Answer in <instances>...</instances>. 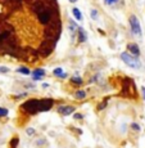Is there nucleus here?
I'll list each match as a JSON object with an SVG mask.
<instances>
[{
  "instance_id": "nucleus-8",
  "label": "nucleus",
  "mask_w": 145,
  "mask_h": 148,
  "mask_svg": "<svg viewBox=\"0 0 145 148\" xmlns=\"http://www.w3.org/2000/svg\"><path fill=\"white\" fill-rule=\"evenodd\" d=\"M127 50H129L130 54H132L135 57L140 56V48L138 47V44H129L127 45Z\"/></svg>"
},
{
  "instance_id": "nucleus-7",
  "label": "nucleus",
  "mask_w": 145,
  "mask_h": 148,
  "mask_svg": "<svg viewBox=\"0 0 145 148\" xmlns=\"http://www.w3.org/2000/svg\"><path fill=\"white\" fill-rule=\"evenodd\" d=\"M75 111H76V107H73V106H59L58 107V112L63 116L73 115Z\"/></svg>"
},
{
  "instance_id": "nucleus-22",
  "label": "nucleus",
  "mask_w": 145,
  "mask_h": 148,
  "mask_svg": "<svg viewBox=\"0 0 145 148\" xmlns=\"http://www.w3.org/2000/svg\"><path fill=\"white\" fill-rule=\"evenodd\" d=\"M117 1L118 0H104V3H106L107 5H114Z\"/></svg>"
},
{
  "instance_id": "nucleus-4",
  "label": "nucleus",
  "mask_w": 145,
  "mask_h": 148,
  "mask_svg": "<svg viewBox=\"0 0 145 148\" xmlns=\"http://www.w3.org/2000/svg\"><path fill=\"white\" fill-rule=\"evenodd\" d=\"M53 104H54V101H53V99H50V98L40 99L37 112H46V111H49L50 108L53 107Z\"/></svg>"
},
{
  "instance_id": "nucleus-6",
  "label": "nucleus",
  "mask_w": 145,
  "mask_h": 148,
  "mask_svg": "<svg viewBox=\"0 0 145 148\" xmlns=\"http://www.w3.org/2000/svg\"><path fill=\"white\" fill-rule=\"evenodd\" d=\"M31 75H32L33 81H42V79L46 75V71H45L44 68H36V70H33L32 72H31Z\"/></svg>"
},
{
  "instance_id": "nucleus-13",
  "label": "nucleus",
  "mask_w": 145,
  "mask_h": 148,
  "mask_svg": "<svg viewBox=\"0 0 145 148\" xmlns=\"http://www.w3.org/2000/svg\"><path fill=\"white\" fill-rule=\"evenodd\" d=\"M75 97H76V99L81 101V99L86 98V92H85V90H78V92L75 93Z\"/></svg>"
},
{
  "instance_id": "nucleus-25",
  "label": "nucleus",
  "mask_w": 145,
  "mask_h": 148,
  "mask_svg": "<svg viewBox=\"0 0 145 148\" xmlns=\"http://www.w3.org/2000/svg\"><path fill=\"white\" fill-rule=\"evenodd\" d=\"M141 92H143V97H144V99H145V86L141 88Z\"/></svg>"
},
{
  "instance_id": "nucleus-19",
  "label": "nucleus",
  "mask_w": 145,
  "mask_h": 148,
  "mask_svg": "<svg viewBox=\"0 0 145 148\" xmlns=\"http://www.w3.org/2000/svg\"><path fill=\"white\" fill-rule=\"evenodd\" d=\"M131 129H132V130H135V132H140L141 127H140V125H139V124L133 122V124H131Z\"/></svg>"
},
{
  "instance_id": "nucleus-15",
  "label": "nucleus",
  "mask_w": 145,
  "mask_h": 148,
  "mask_svg": "<svg viewBox=\"0 0 145 148\" xmlns=\"http://www.w3.org/2000/svg\"><path fill=\"white\" fill-rule=\"evenodd\" d=\"M71 81H72L73 84H78V85H81L82 82H84V80H82L80 76H73V77H71Z\"/></svg>"
},
{
  "instance_id": "nucleus-18",
  "label": "nucleus",
  "mask_w": 145,
  "mask_h": 148,
  "mask_svg": "<svg viewBox=\"0 0 145 148\" xmlns=\"http://www.w3.org/2000/svg\"><path fill=\"white\" fill-rule=\"evenodd\" d=\"M8 113H9V111L7 108L0 107V117H5V116H8Z\"/></svg>"
},
{
  "instance_id": "nucleus-9",
  "label": "nucleus",
  "mask_w": 145,
  "mask_h": 148,
  "mask_svg": "<svg viewBox=\"0 0 145 148\" xmlns=\"http://www.w3.org/2000/svg\"><path fill=\"white\" fill-rule=\"evenodd\" d=\"M77 32H78V41L80 42H85V41L87 40V34H86V31H85L82 27L78 26Z\"/></svg>"
},
{
  "instance_id": "nucleus-11",
  "label": "nucleus",
  "mask_w": 145,
  "mask_h": 148,
  "mask_svg": "<svg viewBox=\"0 0 145 148\" xmlns=\"http://www.w3.org/2000/svg\"><path fill=\"white\" fill-rule=\"evenodd\" d=\"M77 28H78V25L76 23L73 19H69V32H71V35H72V38L76 36V31H77Z\"/></svg>"
},
{
  "instance_id": "nucleus-27",
  "label": "nucleus",
  "mask_w": 145,
  "mask_h": 148,
  "mask_svg": "<svg viewBox=\"0 0 145 148\" xmlns=\"http://www.w3.org/2000/svg\"><path fill=\"white\" fill-rule=\"evenodd\" d=\"M68 1H69V3H72V4H73V3H76V1H77V0H68Z\"/></svg>"
},
{
  "instance_id": "nucleus-3",
  "label": "nucleus",
  "mask_w": 145,
  "mask_h": 148,
  "mask_svg": "<svg viewBox=\"0 0 145 148\" xmlns=\"http://www.w3.org/2000/svg\"><path fill=\"white\" fill-rule=\"evenodd\" d=\"M39 102H40V99H28L27 102H25V103L22 104L21 108L25 111V112L30 113V115H33V113L37 112Z\"/></svg>"
},
{
  "instance_id": "nucleus-26",
  "label": "nucleus",
  "mask_w": 145,
  "mask_h": 148,
  "mask_svg": "<svg viewBox=\"0 0 145 148\" xmlns=\"http://www.w3.org/2000/svg\"><path fill=\"white\" fill-rule=\"evenodd\" d=\"M42 88H44V89H46V88H49V84H46V82H45V84H42Z\"/></svg>"
},
{
  "instance_id": "nucleus-5",
  "label": "nucleus",
  "mask_w": 145,
  "mask_h": 148,
  "mask_svg": "<svg viewBox=\"0 0 145 148\" xmlns=\"http://www.w3.org/2000/svg\"><path fill=\"white\" fill-rule=\"evenodd\" d=\"M37 17L41 25H48L50 22V19H52V13L48 9H42L40 13H37Z\"/></svg>"
},
{
  "instance_id": "nucleus-10",
  "label": "nucleus",
  "mask_w": 145,
  "mask_h": 148,
  "mask_svg": "<svg viewBox=\"0 0 145 148\" xmlns=\"http://www.w3.org/2000/svg\"><path fill=\"white\" fill-rule=\"evenodd\" d=\"M53 75H55L57 77H59V79H66L67 77V73L63 72V68H62V67L54 68V70H53Z\"/></svg>"
},
{
  "instance_id": "nucleus-16",
  "label": "nucleus",
  "mask_w": 145,
  "mask_h": 148,
  "mask_svg": "<svg viewBox=\"0 0 145 148\" xmlns=\"http://www.w3.org/2000/svg\"><path fill=\"white\" fill-rule=\"evenodd\" d=\"M98 10L96 9H91L90 10V17H91V19H94V21H96V19L99 18V16H98Z\"/></svg>"
},
{
  "instance_id": "nucleus-21",
  "label": "nucleus",
  "mask_w": 145,
  "mask_h": 148,
  "mask_svg": "<svg viewBox=\"0 0 145 148\" xmlns=\"http://www.w3.org/2000/svg\"><path fill=\"white\" fill-rule=\"evenodd\" d=\"M7 72H9V68L5 66H0V73H7Z\"/></svg>"
},
{
  "instance_id": "nucleus-2",
  "label": "nucleus",
  "mask_w": 145,
  "mask_h": 148,
  "mask_svg": "<svg viewBox=\"0 0 145 148\" xmlns=\"http://www.w3.org/2000/svg\"><path fill=\"white\" fill-rule=\"evenodd\" d=\"M129 22H130V28H131V32L133 36L136 38H141L143 36V31H141V26H140V21L136 16H130L129 18Z\"/></svg>"
},
{
  "instance_id": "nucleus-20",
  "label": "nucleus",
  "mask_w": 145,
  "mask_h": 148,
  "mask_svg": "<svg viewBox=\"0 0 145 148\" xmlns=\"http://www.w3.org/2000/svg\"><path fill=\"white\" fill-rule=\"evenodd\" d=\"M26 133H27V135H28V136H32V135H35L36 130L33 129V127H28V129L26 130Z\"/></svg>"
},
{
  "instance_id": "nucleus-1",
  "label": "nucleus",
  "mask_w": 145,
  "mask_h": 148,
  "mask_svg": "<svg viewBox=\"0 0 145 148\" xmlns=\"http://www.w3.org/2000/svg\"><path fill=\"white\" fill-rule=\"evenodd\" d=\"M121 59L125 62V64H127L131 68H140L141 67V62L139 59V57H135L132 54H130L129 52H123L121 54Z\"/></svg>"
},
{
  "instance_id": "nucleus-12",
  "label": "nucleus",
  "mask_w": 145,
  "mask_h": 148,
  "mask_svg": "<svg viewBox=\"0 0 145 148\" xmlns=\"http://www.w3.org/2000/svg\"><path fill=\"white\" fill-rule=\"evenodd\" d=\"M72 14H73V17H75L76 19H77V21H82V13H81V10L78 9V8H72Z\"/></svg>"
},
{
  "instance_id": "nucleus-24",
  "label": "nucleus",
  "mask_w": 145,
  "mask_h": 148,
  "mask_svg": "<svg viewBox=\"0 0 145 148\" xmlns=\"http://www.w3.org/2000/svg\"><path fill=\"white\" fill-rule=\"evenodd\" d=\"M44 143H45L44 140H37V142H36V144H37V146H41V144H44Z\"/></svg>"
},
{
  "instance_id": "nucleus-14",
  "label": "nucleus",
  "mask_w": 145,
  "mask_h": 148,
  "mask_svg": "<svg viewBox=\"0 0 145 148\" xmlns=\"http://www.w3.org/2000/svg\"><path fill=\"white\" fill-rule=\"evenodd\" d=\"M17 72L22 73V75H31V71L27 67H18L17 68Z\"/></svg>"
},
{
  "instance_id": "nucleus-23",
  "label": "nucleus",
  "mask_w": 145,
  "mask_h": 148,
  "mask_svg": "<svg viewBox=\"0 0 145 148\" xmlns=\"http://www.w3.org/2000/svg\"><path fill=\"white\" fill-rule=\"evenodd\" d=\"M73 119H75V120H81L82 115L81 113H73Z\"/></svg>"
},
{
  "instance_id": "nucleus-17",
  "label": "nucleus",
  "mask_w": 145,
  "mask_h": 148,
  "mask_svg": "<svg viewBox=\"0 0 145 148\" xmlns=\"http://www.w3.org/2000/svg\"><path fill=\"white\" fill-rule=\"evenodd\" d=\"M9 35H10V32L9 31H4L3 34H0V41H4V40H7L8 38H9Z\"/></svg>"
}]
</instances>
